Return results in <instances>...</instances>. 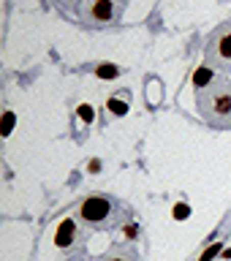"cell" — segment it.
Segmentation results:
<instances>
[{"label":"cell","instance_id":"6da1fadb","mask_svg":"<svg viewBox=\"0 0 231 261\" xmlns=\"http://www.w3.org/2000/svg\"><path fill=\"white\" fill-rule=\"evenodd\" d=\"M55 250L57 261H142V223L122 199L93 193L57 226Z\"/></svg>","mask_w":231,"mask_h":261},{"label":"cell","instance_id":"7a4b0ae2","mask_svg":"<svg viewBox=\"0 0 231 261\" xmlns=\"http://www.w3.org/2000/svg\"><path fill=\"white\" fill-rule=\"evenodd\" d=\"M193 103L207 125L231 130V19L218 24L204 44L193 73Z\"/></svg>","mask_w":231,"mask_h":261}]
</instances>
